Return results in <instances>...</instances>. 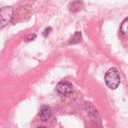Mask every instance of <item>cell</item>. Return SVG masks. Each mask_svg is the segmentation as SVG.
Masks as SVG:
<instances>
[{"mask_svg": "<svg viewBox=\"0 0 128 128\" xmlns=\"http://www.w3.org/2000/svg\"><path fill=\"white\" fill-rule=\"evenodd\" d=\"M105 82L106 86L112 90L116 89L121 82V77L119 74V71L116 68H111L106 73L104 76Z\"/></svg>", "mask_w": 128, "mask_h": 128, "instance_id": "1", "label": "cell"}, {"mask_svg": "<svg viewBox=\"0 0 128 128\" xmlns=\"http://www.w3.org/2000/svg\"><path fill=\"white\" fill-rule=\"evenodd\" d=\"M13 8L7 6L0 9V28L7 26L13 16Z\"/></svg>", "mask_w": 128, "mask_h": 128, "instance_id": "2", "label": "cell"}, {"mask_svg": "<svg viewBox=\"0 0 128 128\" xmlns=\"http://www.w3.org/2000/svg\"><path fill=\"white\" fill-rule=\"evenodd\" d=\"M56 92L61 95L68 96L71 94L73 92L72 84L66 80H63L60 82L56 86Z\"/></svg>", "mask_w": 128, "mask_h": 128, "instance_id": "3", "label": "cell"}, {"mask_svg": "<svg viewBox=\"0 0 128 128\" xmlns=\"http://www.w3.org/2000/svg\"><path fill=\"white\" fill-rule=\"evenodd\" d=\"M84 7V3L81 0H75L69 4V10L70 12L75 14L79 12Z\"/></svg>", "mask_w": 128, "mask_h": 128, "instance_id": "4", "label": "cell"}, {"mask_svg": "<svg viewBox=\"0 0 128 128\" xmlns=\"http://www.w3.org/2000/svg\"><path fill=\"white\" fill-rule=\"evenodd\" d=\"M51 116V110L49 106L43 105L40 110V118L43 121H47Z\"/></svg>", "mask_w": 128, "mask_h": 128, "instance_id": "5", "label": "cell"}, {"mask_svg": "<svg viewBox=\"0 0 128 128\" xmlns=\"http://www.w3.org/2000/svg\"><path fill=\"white\" fill-rule=\"evenodd\" d=\"M81 38H82V35H81V32H76L71 38L69 40V44L73 45V44H76L79 43L81 40Z\"/></svg>", "mask_w": 128, "mask_h": 128, "instance_id": "6", "label": "cell"}, {"mask_svg": "<svg viewBox=\"0 0 128 128\" xmlns=\"http://www.w3.org/2000/svg\"><path fill=\"white\" fill-rule=\"evenodd\" d=\"M121 32L124 35L128 36V17L124 19L121 25Z\"/></svg>", "mask_w": 128, "mask_h": 128, "instance_id": "7", "label": "cell"}, {"mask_svg": "<svg viewBox=\"0 0 128 128\" xmlns=\"http://www.w3.org/2000/svg\"><path fill=\"white\" fill-rule=\"evenodd\" d=\"M35 38H36V35L35 34H30L29 35H28L27 37H26L24 40H25L26 42H29V41H32V40H35Z\"/></svg>", "mask_w": 128, "mask_h": 128, "instance_id": "8", "label": "cell"}, {"mask_svg": "<svg viewBox=\"0 0 128 128\" xmlns=\"http://www.w3.org/2000/svg\"><path fill=\"white\" fill-rule=\"evenodd\" d=\"M52 31V28H51V27H48V28H46L45 30H44V32H43V33H42V35L45 37V38H46V37H48V34H50V32Z\"/></svg>", "mask_w": 128, "mask_h": 128, "instance_id": "9", "label": "cell"}]
</instances>
